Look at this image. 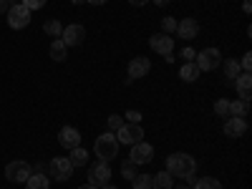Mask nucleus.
<instances>
[{
	"instance_id": "nucleus-36",
	"label": "nucleus",
	"mask_w": 252,
	"mask_h": 189,
	"mask_svg": "<svg viewBox=\"0 0 252 189\" xmlns=\"http://www.w3.org/2000/svg\"><path fill=\"white\" fill-rule=\"evenodd\" d=\"M8 8H10L8 0H0V13H8Z\"/></svg>"
},
{
	"instance_id": "nucleus-18",
	"label": "nucleus",
	"mask_w": 252,
	"mask_h": 189,
	"mask_svg": "<svg viewBox=\"0 0 252 189\" xmlns=\"http://www.w3.org/2000/svg\"><path fill=\"white\" fill-rule=\"evenodd\" d=\"M199 68H197V63H184L182 66V71H179V78L184 81V83H194L197 78H199Z\"/></svg>"
},
{
	"instance_id": "nucleus-31",
	"label": "nucleus",
	"mask_w": 252,
	"mask_h": 189,
	"mask_svg": "<svg viewBox=\"0 0 252 189\" xmlns=\"http://www.w3.org/2000/svg\"><path fill=\"white\" fill-rule=\"evenodd\" d=\"M20 3H23V5L33 13V10H40V8H43V5L48 3V0H20Z\"/></svg>"
},
{
	"instance_id": "nucleus-16",
	"label": "nucleus",
	"mask_w": 252,
	"mask_h": 189,
	"mask_svg": "<svg viewBox=\"0 0 252 189\" xmlns=\"http://www.w3.org/2000/svg\"><path fill=\"white\" fill-rule=\"evenodd\" d=\"M232 83H235V89H237L240 98L250 103V98H252V76H250V73H240Z\"/></svg>"
},
{
	"instance_id": "nucleus-7",
	"label": "nucleus",
	"mask_w": 252,
	"mask_h": 189,
	"mask_svg": "<svg viewBox=\"0 0 252 189\" xmlns=\"http://www.w3.org/2000/svg\"><path fill=\"white\" fill-rule=\"evenodd\" d=\"M194 63L199 71H217V66L222 63V53H220V48H204L197 53Z\"/></svg>"
},
{
	"instance_id": "nucleus-25",
	"label": "nucleus",
	"mask_w": 252,
	"mask_h": 189,
	"mask_svg": "<svg viewBox=\"0 0 252 189\" xmlns=\"http://www.w3.org/2000/svg\"><path fill=\"white\" fill-rule=\"evenodd\" d=\"M131 189H152V174H136L131 179Z\"/></svg>"
},
{
	"instance_id": "nucleus-6",
	"label": "nucleus",
	"mask_w": 252,
	"mask_h": 189,
	"mask_svg": "<svg viewBox=\"0 0 252 189\" xmlns=\"http://www.w3.org/2000/svg\"><path fill=\"white\" fill-rule=\"evenodd\" d=\"M89 184H94V187H106V184H111V166L106 164V161H96V164H91L89 166Z\"/></svg>"
},
{
	"instance_id": "nucleus-19",
	"label": "nucleus",
	"mask_w": 252,
	"mask_h": 189,
	"mask_svg": "<svg viewBox=\"0 0 252 189\" xmlns=\"http://www.w3.org/2000/svg\"><path fill=\"white\" fill-rule=\"evenodd\" d=\"M66 56H68V46L63 43L61 38H53V43H51V58L53 61H66Z\"/></svg>"
},
{
	"instance_id": "nucleus-40",
	"label": "nucleus",
	"mask_w": 252,
	"mask_h": 189,
	"mask_svg": "<svg viewBox=\"0 0 252 189\" xmlns=\"http://www.w3.org/2000/svg\"><path fill=\"white\" fill-rule=\"evenodd\" d=\"M78 189H98V187H94V184H89V182H86V184H83V187H78Z\"/></svg>"
},
{
	"instance_id": "nucleus-9",
	"label": "nucleus",
	"mask_w": 252,
	"mask_h": 189,
	"mask_svg": "<svg viewBox=\"0 0 252 189\" xmlns=\"http://www.w3.org/2000/svg\"><path fill=\"white\" fill-rule=\"evenodd\" d=\"M61 40H63L68 48H71V46H81L83 40H86V28H83L81 23L66 26V28H63V33H61Z\"/></svg>"
},
{
	"instance_id": "nucleus-2",
	"label": "nucleus",
	"mask_w": 252,
	"mask_h": 189,
	"mask_svg": "<svg viewBox=\"0 0 252 189\" xmlns=\"http://www.w3.org/2000/svg\"><path fill=\"white\" fill-rule=\"evenodd\" d=\"M119 139H116V134L114 131H103V134H98L96 136V141H94V154L98 157V161H106V164H111L116 157H119Z\"/></svg>"
},
{
	"instance_id": "nucleus-21",
	"label": "nucleus",
	"mask_w": 252,
	"mask_h": 189,
	"mask_svg": "<svg viewBox=\"0 0 252 189\" xmlns=\"http://www.w3.org/2000/svg\"><path fill=\"white\" fill-rule=\"evenodd\" d=\"M68 161L73 164V169H76V166H86L89 164V152L83 149V146H76V149H71Z\"/></svg>"
},
{
	"instance_id": "nucleus-23",
	"label": "nucleus",
	"mask_w": 252,
	"mask_h": 189,
	"mask_svg": "<svg viewBox=\"0 0 252 189\" xmlns=\"http://www.w3.org/2000/svg\"><path fill=\"white\" fill-rule=\"evenodd\" d=\"M222 68H224V76H227L229 81H235V78L242 73V68H240V61H237V58H227V61L222 63Z\"/></svg>"
},
{
	"instance_id": "nucleus-43",
	"label": "nucleus",
	"mask_w": 252,
	"mask_h": 189,
	"mask_svg": "<svg viewBox=\"0 0 252 189\" xmlns=\"http://www.w3.org/2000/svg\"><path fill=\"white\" fill-rule=\"evenodd\" d=\"M101 189H116V187H111V184H106V187H101Z\"/></svg>"
},
{
	"instance_id": "nucleus-33",
	"label": "nucleus",
	"mask_w": 252,
	"mask_h": 189,
	"mask_svg": "<svg viewBox=\"0 0 252 189\" xmlns=\"http://www.w3.org/2000/svg\"><path fill=\"white\" fill-rule=\"evenodd\" d=\"M240 68H242V73H250V68H252V53H245V56H242Z\"/></svg>"
},
{
	"instance_id": "nucleus-38",
	"label": "nucleus",
	"mask_w": 252,
	"mask_h": 189,
	"mask_svg": "<svg viewBox=\"0 0 252 189\" xmlns=\"http://www.w3.org/2000/svg\"><path fill=\"white\" fill-rule=\"evenodd\" d=\"M242 10H245V13H247V15H250V13H252V5H250V0H245V3H242Z\"/></svg>"
},
{
	"instance_id": "nucleus-22",
	"label": "nucleus",
	"mask_w": 252,
	"mask_h": 189,
	"mask_svg": "<svg viewBox=\"0 0 252 189\" xmlns=\"http://www.w3.org/2000/svg\"><path fill=\"white\" fill-rule=\"evenodd\" d=\"M250 114V103L237 98V101H229V116H237V119H245Z\"/></svg>"
},
{
	"instance_id": "nucleus-37",
	"label": "nucleus",
	"mask_w": 252,
	"mask_h": 189,
	"mask_svg": "<svg viewBox=\"0 0 252 189\" xmlns=\"http://www.w3.org/2000/svg\"><path fill=\"white\" fill-rule=\"evenodd\" d=\"M86 3H89V5H106L109 0H86Z\"/></svg>"
},
{
	"instance_id": "nucleus-27",
	"label": "nucleus",
	"mask_w": 252,
	"mask_h": 189,
	"mask_svg": "<svg viewBox=\"0 0 252 189\" xmlns=\"http://www.w3.org/2000/svg\"><path fill=\"white\" fill-rule=\"evenodd\" d=\"M161 33H166V35H172V33H177V20H174L172 15H166V18H161Z\"/></svg>"
},
{
	"instance_id": "nucleus-28",
	"label": "nucleus",
	"mask_w": 252,
	"mask_h": 189,
	"mask_svg": "<svg viewBox=\"0 0 252 189\" xmlns=\"http://www.w3.org/2000/svg\"><path fill=\"white\" fill-rule=\"evenodd\" d=\"M134 166H136V164H131L129 159H126V161L121 164V177H124V179H129V182H131V179L136 177V169H134Z\"/></svg>"
},
{
	"instance_id": "nucleus-10",
	"label": "nucleus",
	"mask_w": 252,
	"mask_h": 189,
	"mask_svg": "<svg viewBox=\"0 0 252 189\" xmlns=\"http://www.w3.org/2000/svg\"><path fill=\"white\" fill-rule=\"evenodd\" d=\"M152 157H154V146H152V144H146V141H139V144H134V146H131L129 161L139 166V164H149V161H152Z\"/></svg>"
},
{
	"instance_id": "nucleus-20",
	"label": "nucleus",
	"mask_w": 252,
	"mask_h": 189,
	"mask_svg": "<svg viewBox=\"0 0 252 189\" xmlns=\"http://www.w3.org/2000/svg\"><path fill=\"white\" fill-rule=\"evenodd\" d=\"M26 189H51L48 174H31L26 182Z\"/></svg>"
},
{
	"instance_id": "nucleus-42",
	"label": "nucleus",
	"mask_w": 252,
	"mask_h": 189,
	"mask_svg": "<svg viewBox=\"0 0 252 189\" xmlns=\"http://www.w3.org/2000/svg\"><path fill=\"white\" fill-rule=\"evenodd\" d=\"M177 189H192V187H189V184H182V187H177Z\"/></svg>"
},
{
	"instance_id": "nucleus-4",
	"label": "nucleus",
	"mask_w": 252,
	"mask_h": 189,
	"mask_svg": "<svg viewBox=\"0 0 252 189\" xmlns=\"http://www.w3.org/2000/svg\"><path fill=\"white\" fill-rule=\"evenodd\" d=\"M73 174V164L68 161V157H56L48 164V177H53L56 182H68Z\"/></svg>"
},
{
	"instance_id": "nucleus-32",
	"label": "nucleus",
	"mask_w": 252,
	"mask_h": 189,
	"mask_svg": "<svg viewBox=\"0 0 252 189\" xmlns=\"http://www.w3.org/2000/svg\"><path fill=\"white\" fill-rule=\"evenodd\" d=\"M179 56H182V61H184V63H194L197 51H194V48H182V51H179Z\"/></svg>"
},
{
	"instance_id": "nucleus-15",
	"label": "nucleus",
	"mask_w": 252,
	"mask_h": 189,
	"mask_svg": "<svg viewBox=\"0 0 252 189\" xmlns=\"http://www.w3.org/2000/svg\"><path fill=\"white\" fill-rule=\"evenodd\" d=\"M177 33L184 40H192V38L199 35V23H197L194 18H184V20H179V23H177Z\"/></svg>"
},
{
	"instance_id": "nucleus-13",
	"label": "nucleus",
	"mask_w": 252,
	"mask_h": 189,
	"mask_svg": "<svg viewBox=\"0 0 252 189\" xmlns=\"http://www.w3.org/2000/svg\"><path fill=\"white\" fill-rule=\"evenodd\" d=\"M149 46L152 51H157L159 56H169L174 51V38L172 35H166V33H157L149 38Z\"/></svg>"
},
{
	"instance_id": "nucleus-3",
	"label": "nucleus",
	"mask_w": 252,
	"mask_h": 189,
	"mask_svg": "<svg viewBox=\"0 0 252 189\" xmlns=\"http://www.w3.org/2000/svg\"><path fill=\"white\" fill-rule=\"evenodd\" d=\"M5 15H8V26L13 31H20V28H26L31 23V10L23 3H10V8H8Z\"/></svg>"
},
{
	"instance_id": "nucleus-17",
	"label": "nucleus",
	"mask_w": 252,
	"mask_h": 189,
	"mask_svg": "<svg viewBox=\"0 0 252 189\" xmlns=\"http://www.w3.org/2000/svg\"><path fill=\"white\" fill-rule=\"evenodd\" d=\"M152 189H174V177L166 169L152 174Z\"/></svg>"
},
{
	"instance_id": "nucleus-12",
	"label": "nucleus",
	"mask_w": 252,
	"mask_h": 189,
	"mask_svg": "<svg viewBox=\"0 0 252 189\" xmlns=\"http://www.w3.org/2000/svg\"><path fill=\"white\" fill-rule=\"evenodd\" d=\"M222 131H224V136H229V139H240V136L247 134V121H245V119H237V116H227Z\"/></svg>"
},
{
	"instance_id": "nucleus-44",
	"label": "nucleus",
	"mask_w": 252,
	"mask_h": 189,
	"mask_svg": "<svg viewBox=\"0 0 252 189\" xmlns=\"http://www.w3.org/2000/svg\"><path fill=\"white\" fill-rule=\"evenodd\" d=\"M8 3H20V0H8Z\"/></svg>"
},
{
	"instance_id": "nucleus-29",
	"label": "nucleus",
	"mask_w": 252,
	"mask_h": 189,
	"mask_svg": "<svg viewBox=\"0 0 252 189\" xmlns=\"http://www.w3.org/2000/svg\"><path fill=\"white\" fill-rule=\"evenodd\" d=\"M215 114H217V116H229V101H227V98H220V101L215 103Z\"/></svg>"
},
{
	"instance_id": "nucleus-11",
	"label": "nucleus",
	"mask_w": 252,
	"mask_h": 189,
	"mask_svg": "<svg viewBox=\"0 0 252 189\" xmlns=\"http://www.w3.org/2000/svg\"><path fill=\"white\" fill-rule=\"evenodd\" d=\"M58 144L68 152L76 149V146H81V131L76 129V126H63V129L58 131Z\"/></svg>"
},
{
	"instance_id": "nucleus-14",
	"label": "nucleus",
	"mask_w": 252,
	"mask_h": 189,
	"mask_svg": "<svg viewBox=\"0 0 252 189\" xmlns=\"http://www.w3.org/2000/svg\"><path fill=\"white\" fill-rule=\"evenodd\" d=\"M152 71V61L146 56H136L129 61V78H144Z\"/></svg>"
},
{
	"instance_id": "nucleus-5",
	"label": "nucleus",
	"mask_w": 252,
	"mask_h": 189,
	"mask_svg": "<svg viewBox=\"0 0 252 189\" xmlns=\"http://www.w3.org/2000/svg\"><path fill=\"white\" fill-rule=\"evenodd\" d=\"M31 174H33V166L28 161H10L5 166V179L15 182V184H26Z\"/></svg>"
},
{
	"instance_id": "nucleus-26",
	"label": "nucleus",
	"mask_w": 252,
	"mask_h": 189,
	"mask_svg": "<svg viewBox=\"0 0 252 189\" xmlns=\"http://www.w3.org/2000/svg\"><path fill=\"white\" fill-rule=\"evenodd\" d=\"M43 31H46V35L61 38V33H63V26L58 23V20H46V23H43Z\"/></svg>"
},
{
	"instance_id": "nucleus-1",
	"label": "nucleus",
	"mask_w": 252,
	"mask_h": 189,
	"mask_svg": "<svg viewBox=\"0 0 252 189\" xmlns=\"http://www.w3.org/2000/svg\"><path fill=\"white\" fill-rule=\"evenodd\" d=\"M166 172L172 177H179V179H189V177L197 174V161H194V157L177 152L172 157H166Z\"/></svg>"
},
{
	"instance_id": "nucleus-24",
	"label": "nucleus",
	"mask_w": 252,
	"mask_h": 189,
	"mask_svg": "<svg viewBox=\"0 0 252 189\" xmlns=\"http://www.w3.org/2000/svg\"><path fill=\"white\" fill-rule=\"evenodd\" d=\"M192 189H222V184L215 179V177H202V179H197L194 182V187Z\"/></svg>"
},
{
	"instance_id": "nucleus-41",
	"label": "nucleus",
	"mask_w": 252,
	"mask_h": 189,
	"mask_svg": "<svg viewBox=\"0 0 252 189\" xmlns=\"http://www.w3.org/2000/svg\"><path fill=\"white\" fill-rule=\"evenodd\" d=\"M71 3H73V5H81V3H86V0H71Z\"/></svg>"
},
{
	"instance_id": "nucleus-35",
	"label": "nucleus",
	"mask_w": 252,
	"mask_h": 189,
	"mask_svg": "<svg viewBox=\"0 0 252 189\" xmlns=\"http://www.w3.org/2000/svg\"><path fill=\"white\" fill-rule=\"evenodd\" d=\"M129 3H131L134 8H144L146 3H149V0H129Z\"/></svg>"
},
{
	"instance_id": "nucleus-30",
	"label": "nucleus",
	"mask_w": 252,
	"mask_h": 189,
	"mask_svg": "<svg viewBox=\"0 0 252 189\" xmlns=\"http://www.w3.org/2000/svg\"><path fill=\"white\" fill-rule=\"evenodd\" d=\"M124 126V116H119V114H111L109 116V131H119Z\"/></svg>"
},
{
	"instance_id": "nucleus-39",
	"label": "nucleus",
	"mask_w": 252,
	"mask_h": 189,
	"mask_svg": "<svg viewBox=\"0 0 252 189\" xmlns=\"http://www.w3.org/2000/svg\"><path fill=\"white\" fill-rule=\"evenodd\" d=\"M149 3H157L159 8H164V5H169V0H149Z\"/></svg>"
},
{
	"instance_id": "nucleus-34",
	"label": "nucleus",
	"mask_w": 252,
	"mask_h": 189,
	"mask_svg": "<svg viewBox=\"0 0 252 189\" xmlns=\"http://www.w3.org/2000/svg\"><path fill=\"white\" fill-rule=\"evenodd\" d=\"M124 116H126V121H129V124H139V121H141V114L134 111V109H131V111H126Z\"/></svg>"
},
{
	"instance_id": "nucleus-8",
	"label": "nucleus",
	"mask_w": 252,
	"mask_h": 189,
	"mask_svg": "<svg viewBox=\"0 0 252 189\" xmlns=\"http://www.w3.org/2000/svg\"><path fill=\"white\" fill-rule=\"evenodd\" d=\"M116 139H119V144H126V146H134V144L144 141L141 124H124L121 129L116 131Z\"/></svg>"
}]
</instances>
